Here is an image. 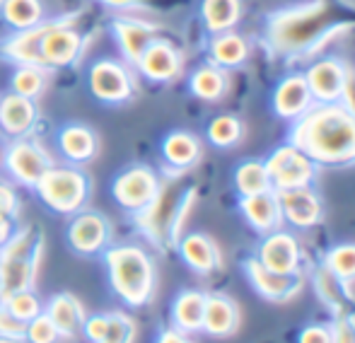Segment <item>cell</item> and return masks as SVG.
Listing matches in <instances>:
<instances>
[{"instance_id":"9c48e42d","label":"cell","mask_w":355,"mask_h":343,"mask_svg":"<svg viewBox=\"0 0 355 343\" xmlns=\"http://www.w3.org/2000/svg\"><path fill=\"white\" fill-rule=\"evenodd\" d=\"M80 15H63L56 17V22L49 27V32L42 39V66L49 71H66L73 68L83 58L87 37L75 27V19Z\"/></svg>"},{"instance_id":"603a6c76","label":"cell","mask_w":355,"mask_h":343,"mask_svg":"<svg viewBox=\"0 0 355 343\" xmlns=\"http://www.w3.org/2000/svg\"><path fill=\"white\" fill-rule=\"evenodd\" d=\"M53 22H56V17L44 19L37 27L12 32L10 37H5L0 42V58L12 63V66H42V39Z\"/></svg>"},{"instance_id":"277c9868","label":"cell","mask_w":355,"mask_h":343,"mask_svg":"<svg viewBox=\"0 0 355 343\" xmlns=\"http://www.w3.org/2000/svg\"><path fill=\"white\" fill-rule=\"evenodd\" d=\"M107 285L126 310H143L157 295V263L141 245H112L102 254Z\"/></svg>"},{"instance_id":"f546056e","label":"cell","mask_w":355,"mask_h":343,"mask_svg":"<svg viewBox=\"0 0 355 343\" xmlns=\"http://www.w3.org/2000/svg\"><path fill=\"white\" fill-rule=\"evenodd\" d=\"M247 58H249L247 37L237 34L234 29L211 34V39H208V61L211 63L225 68V71H232V68L242 66Z\"/></svg>"},{"instance_id":"3957f363","label":"cell","mask_w":355,"mask_h":343,"mask_svg":"<svg viewBox=\"0 0 355 343\" xmlns=\"http://www.w3.org/2000/svg\"><path fill=\"white\" fill-rule=\"evenodd\" d=\"M187 174H167L162 177L157 196L136 213L133 225L145 240L159 252L174 249L179 237L184 235V225L189 220L193 203H196V186L184 182Z\"/></svg>"},{"instance_id":"681fc988","label":"cell","mask_w":355,"mask_h":343,"mask_svg":"<svg viewBox=\"0 0 355 343\" xmlns=\"http://www.w3.org/2000/svg\"><path fill=\"white\" fill-rule=\"evenodd\" d=\"M0 343H24V341H17V339H0Z\"/></svg>"},{"instance_id":"2e32d148","label":"cell","mask_w":355,"mask_h":343,"mask_svg":"<svg viewBox=\"0 0 355 343\" xmlns=\"http://www.w3.org/2000/svg\"><path fill=\"white\" fill-rule=\"evenodd\" d=\"M109 34L119 49V56L126 63L136 66L141 53L155 37H159V27L131 12H116V17L109 22Z\"/></svg>"},{"instance_id":"7bdbcfd3","label":"cell","mask_w":355,"mask_h":343,"mask_svg":"<svg viewBox=\"0 0 355 343\" xmlns=\"http://www.w3.org/2000/svg\"><path fill=\"white\" fill-rule=\"evenodd\" d=\"M329 326H331L334 343H355V312L334 317Z\"/></svg>"},{"instance_id":"e0dca14e","label":"cell","mask_w":355,"mask_h":343,"mask_svg":"<svg viewBox=\"0 0 355 343\" xmlns=\"http://www.w3.org/2000/svg\"><path fill=\"white\" fill-rule=\"evenodd\" d=\"M348 73H351V68H348V63L341 61V58H336V56L314 58L307 71H304V80H307V85H309L314 104L341 102Z\"/></svg>"},{"instance_id":"ee69618b","label":"cell","mask_w":355,"mask_h":343,"mask_svg":"<svg viewBox=\"0 0 355 343\" xmlns=\"http://www.w3.org/2000/svg\"><path fill=\"white\" fill-rule=\"evenodd\" d=\"M24 329L27 324L19 322L8 307L0 302V339H17V341H24Z\"/></svg>"},{"instance_id":"7c38bea8","label":"cell","mask_w":355,"mask_h":343,"mask_svg":"<svg viewBox=\"0 0 355 343\" xmlns=\"http://www.w3.org/2000/svg\"><path fill=\"white\" fill-rule=\"evenodd\" d=\"M263 162H266L273 191L312 186L314 179H317V170H319L317 162L309 160V157L304 155L297 146H293V143H285V146L276 148Z\"/></svg>"},{"instance_id":"ffe728a7","label":"cell","mask_w":355,"mask_h":343,"mask_svg":"<svg viewBox=\"0 0 355 343\" xmlns=\"http://www.w3.org/2000/svg\"><path fill=\"white\" fill-rule=\"evenodd\" d=\"M174 249L179 252V258L191 268L196 276H213L225 266L223 252H220L218 242L206 232H189L182 235Z\"/></svg>"},{"instance_id":"d590c367","label":"cell","mask_w":355,"mask_h":343,"mask_svg":"<svg viewBox=\"0 0 355 343\" xmlns=\"http://www.w3.org/2000/svg\"><path fill=\"white\" fill-rule=\"evenodd\" d=\"M206 136H208V143L215 148H234L244 136V126L239 121V116L234 114H220L215 116L206 128Z\"/></svg>"},{"instance_id":"ba28073f","label":"cell","mask_w":355,"mask_h":343,"mask_svg":"<svg viewBox=\"0 0 355 343\" xmlns=\"http://www.w3.org/2000/svg\"><path fill=\"white\" fill-rule=\"evenodd\" d=\"M53 162V155L37 141L34 136L27 138H8L0 152V170L15 186L34 188L39 179L46 174Z\"/></svg>"},{"instance_id":"db71d44e","label":"cell","mask_w":355,"mask_h":343,"mask_svg":"<svg viewBox=\"0 0 355 343\" xmlns=\"http://www.w3.org/2000/svg\"><path fill=\"white\" fill-rule=\"evenodd\" d=\"M3 3H5V0H0V5H3Z\"/></svg>"},{"instance_id":"f6af8a7d","label":"cell","mask_w":355,"mask_h":343,"mask_svg":"<svg viewBox=\"0 0 355 343\" xmlns=\"http://www.w3.org/2000/svg\"><path fill=\"white\" fill-rule=\"evenodd\" d=\"M297 343H334L329 324H307L297 336Z\"/></svg>"},{"instance_id":"c3c4849f","label":"cell","mask_w":355,"mask_h":343,"mask_svg":"<svg viewBox=\"0 0 355 343\" xmlns=\"http://www.w3.org/2000/svg\"><path fill=\"white\" fill-rule=\"evenodd\" d=\"M17 220L15 218H8V216H0V247L3 245H8L10 242V237L17 232Z\"/></svg>"},{"instance_id":"5b68a950","label":"cell","mask_w":355,"mask_h":343,"mask_svg":"<svg viewBox=\"0 0 355 343\" xmlns=\"http://www.w3.org/2000/svg\"><path fill=\"white\" fill-rule=\"evenodd\" d=\"M44 258V235L34 225H19L8 245L0 247L3 297L17 290H34Z\"/></svg>"},{"instance_id":"7402d4cb","label":"cell","mask_w":355,"mask_h":343,"mask_svg":"<svg viewBox=\"0 0 355 343\" xmlns=\"http://www.w3.org/2000/svg\"><path fill=\"white\" fill-rule=\"evenodd\" d=\"M56 150L68 165L85 167L97 157L99 136L87 123H66L56 133Z\"/></svg>"},{"instance_id":"60d3db41","label":"cell","mask_w":355,"mask_h":343,"mask_svg":"<svg viewBox=\"0 0 355 343\" xmlns=\"http://www.w3.org/2000/svg\"><path fill=\"white\" fill-rule=\"evenodd\" d=\"M19 213H22V201H19L17 186L10 179H0V216L17 220Z\"/></svg>"},{"instance_id":"9a60e30c","label":"cell","mask_w":355,"mask_h":343,"mask_svg":"<svg viewBox=\"0 0 355 343\" xmlns=\"http://www.w3.org/2000/svg\"><path fill=\"white\" fill-rule=\"evenodd\" d=\"M261 266L271 268L276 273H302L304 268V252L300 245L297 235L290 230H273L261 237L259 249L254 254Z\"/></svg>"},{"instance_id":"1f68e13d","label":"cell","mask_w":355,"mask_h":343,"mask_svg":"<svg viewBox=\"0 0 355 343\" xmlns=\"http://www.w3.org/2000/svg\"><path fill=\"white\" fill-rule=\"evenodd\" d=\"M242 0H201V19L208 34L230 32L242 19Z\"/></svg>"},{"instance_id":"7a4b0ae2","label":"cell","mask_w":355,"mask_h":343,"mask_svg":"<svg viewBox=\"0 0 355 343\" xmlns=\"http://www.w3.org/2000/svg\"><path fill=\"white\" fill-rule=\"evenodd\" d=\"M290 141L319 167L355 165V114L341 102L314 104L293 121Z\"/></svg>"},{"instance_id":"cb8c5ba5","label":"cell","mask_w":355,"mask_h":343,"mask_svg":"<svg viewBox=\"0 0 355 343\" xmlns=\"http://www.w3.org/2000/svg\"><path fill=\"white\" fill-rule=\"evenodd\" d=\"M271 104L276 116L285 118V121H297L300 116H304L314 107V97L304 80V73H293V76L283 78L273 89Z\"/></svg>"},{"instance_id":"d4e9b609","label":"cell","mask_w":355,"mask_h":343,"mask_svg":"<svg viewBox=\"0 0 355 343\" xmlns=\"http://www.w3.org/2000/svg\"><path fill=\"white\" fill-rule=\"evenodd\" d=\"M242 326V310L225 292H208L206 312H203V334L213 339H230Z\"/></svg>"},{"instance_id":"ac0fdd59","label":"cell","mask_w":355,"mask_h":343,"mask_svg":"<svg viewBox=\"0 0 355 343\" xmlns=\"http://www.w3.org/2000/svg\"><path fill=\"white\" fill-rule=\"evenodd\" d=\"M278 193L283 222H288L295 230H312L324 220V203L322 196L312 186L283 188Z\"/></svg>"},{"instance_id":"8992f818","label":"cell","mask_w":355,"mask_h":343,"mask_svg":"<svg viewBox=\"0 0 355 343\" xmlns=\"http://www.w3.org/2000/svg\"><path fill=\"white\" fill-rule=\"evenodd\" d=\"M46 211L71 218L92 201V177L78 165H51L32 188Z\"/></svg>"},{"instance_id":"836d02e7","label":"cell","mask_w":355,"mask_h":343,"mask_svg":"<svg viewBox=\"0 0 355 343\" xmlns=\"http://www.w3.org/2000/svg\"><path fill=\"white\" fill-rule=\"evenodd\" d=\"M51 80V71L44 66H15L10 76V92L22 94L29 99H39L46 92V85Z\"/></svg>"},{"instance_id":"52a82bcc","label":"cell","mask_w":355,"mask_h":343,"mask_svg":"<svg viewBox=\"0 0 355 343\" xmlns=\"http://www.w3.org/2000/svg\"><path fill=\"white\" fill-rule=\"evenodd\" d=\"M87 89L99 104L121 107L138 94V73L123 58H97L87 68Z\"/></svg>"},{"instance_id":"6da1fadb","label":"cell","mask_w":355,"mask_h":343,"mask_svg":"<svg viewBox=\"0 0 355 343\" xmlns=\"http://www.w3.org/2000/svg\"><path fill=\"white\" fill-rule=\"evenodd\" d=\"M353 27L355 22L341 17L334 0H309L273 12L263 29V39L278 56L304 58L314 56L329 39Z\"/></svg>"},{"instance_id":"f5cc1de1","label":"cell","mask_w":355,"mask_h":343,"mask_svg":"<svg viewBox=\"0 0 355 343\" xmlns=\"http://www.w3.org/2000/svg\"><path fill=\"white\" fill-rule=\"evenodd\" d=\"M63 343H73V341H63Z\"/></svg>"},{"instance_id":"8fae6325","label":"cell","mask_w":355,"mask_h":343,"mask_svg":"<svg viewBox=\"0 0 355 343\" xmlns=\"http://www.w3.org/2000/svg\"><path fill=\"white\" fill-rule=\"evenodd\" d=\"M162 186V177L148 165H128L112 179V198L123 213H141Z\"/></svg>"},{"instance_id":"d6986e66","label":"cell","mask_w":355,"mask_h":343,"mask_svg":"<svg viewBox=\"0 0 355 343\" xmlns=\"http://www.w3.org/2000/svg\"><path fill=\"white\" fill-rule=\"evenodd\" d=\"M42 121L37 99L22 97V94L8 92L0 97V136L8 138H27L34 136Z\"/></svg>"},{"instance_id":"30bf717a","label":"cell","mask_w":355,"mask_h":343,"mask_svg":"<svg viewBox=\"0 0 355 343\" xmlns=\"http://www.w3.org/2000/svg\"><path fill=\"white\" fill-rule=\"evenodd\" d=\"M66 245L78 256H102L114 245V222L104 213L85 208V211L75 213L68 220Z\"/></svg>"},{"instance_id":"ab89813d","label":"cell","mask_w":355,"mask_h":343,"mask_svg":"<svg viewBox=\"0 0 355 343\" xmlns=\"http://www.w3.org/2000/svg\"><path fill=\"white\" fill-rule=\"evenodd\" d=\"M24 343H63V339H61V334H58L56 324L49 319L46 312H42V315L34 317L32 322H27Z\"/></svg>"},{"instance_id":"f907efd6","label":"cell","mask_w":355,"mask_h":343,"mask_svg":"<svg viewBox=\"0 0 355 343\" xmlns=\"http://www.w3.org/2000/svg\"><path fill=\"white\" fill-rule=\"evenodd\" d=\"M0 300H3V285H0Z\"/></svg>"},{"instance_id":"e575fe53","label":"cell","mask_w":355,"mask_h":343,"mask_svg":"<svg viewBox=\"0 0 355 343\" xmlns=\"http://www.w3.org/2000/svg\"><path fill=\"white\" fill-rule=\"evenodd\" d=\"M234 188L239 196H254V193L271 191V177H268L263 160H244L234 170Z\"/></svg>"},{"instance_id":"4316f807","label":"cell","mask_w":355,"mask_h":343,"mask_svg":"<svg viewBox=\"0 0 355 343\" xmlns=\"http://www.w3.org/2000/svg\"><path fill=\"white\" fill-rule=\"evenodd\" d=\"M239 213L259 235H268V232L283 227L281 203H278V193L273 188L263 193H254V196H239Z\"/></svg>"},{"instance_id":"f1b7e54d","label":"cell","mask_w":355,"mask_h":343,"mask_svg":"<svg viewBox=\"0 0 355 343\" xmlns=\"http://www.w3.org/2000/svg\"><path fill=\"white\" fill-rule=\"evenodd\" d=\"M206 297L208 292L201 288H187L177 292L169 307V326L193 336L201 334L203 329V312H206Z\"/></svg>"},{"instance_id":"d6a6232c","label":"cell","mask_w":355,"mask_h":343,"mask_svg":"<svg viewBox=\"0 0 355 343\" xmlns=\"http://www.w3.org/2000/svg\"><path fill=\"white\" fill-rule=\"evenodd\" d=\"M0 19L8 24L12 32L37 27L44 19V3L42 0H5L0 5Z\"/></svg>"},{"instance_id":"816d5d0a","label":"cell","mask_w":355,"mask_h":343,"mask_svg":"<svg viewBox=\"0 0 355 343\" xmlns=\"http://www.w3.org/2000/svg\"><path fill=\"white\" fill-rule=\"evenodd\" d=\"M0 152H3V141H0Z\"/></svg>"},{"instance_id":"484cf974","label":"cell","mask_w":355,"mask_h":343,"mask_svg":"<svg viewBox=\"0 0 355 343\" xmlns=\"http://www.w3.org/2000/svg\"><path fill=\"white\" fill-rule=\"evenodd\" d=\"M312 285L317 292V300L331 312L334 317L348 315L355 312V292L353 285L346 281H341L338 276H334L324 263H319L312 273Z\"/></svg>"},{"instance_id":"74e56055","label":"cell","mask_w":355,"mask_h":343,"mask_svg":"<svg viewBox=\"0 0 355 343\" xmlns=\"http://www.w3.org/2000/svg\"><path fill=\"white\" fill-rule=\"evenodd\" d=\"M138 341V319L131 312L112 310L109 312L107 334L99 343H136Z\"/></svg>"},{"instance_id":"4dcf8cb0","label":"cell","mask_w":355,"mask_h":343,"mask_svg":"<svg viewBox=\"0 0 355 343\" xmlns=\"http://www.w3.org/2000/svg\"><path fill=\"white\" fill-rule=\"evenodd\" d=\"M230 89V76L215 63H203L189 76V92L203 102H220Z\"/></svg>"},{"instance_id":"8d00e7d4","label":"cell","mask_w":355,"mask_h":343,"mask_svg":"<svg viewBox=\"0 0 355 343\" xmlns=\"http://www.w3.org/2000/svg\"><path fill=\"white\" fill-rule=\"evenodd\" d=\"M322 263L338 276L346 283H355V242H343V245H336L324 254Z\"/></svg>"},{"instance_id":"4fadbf2b","label":"cell","mask_w":355,"mask_h":343,"mask_svg":"<svg viewBox=\"0 0 355 343\" xmlns=\"http://www.w3.org/2000/svg\"><path fill=\"white\" fill-rule=\"evenodd\" d=\"M242 268L249 285L257 290V295L268 302H276V305H285V302L295 300L304 288L302 273H276L271 268L261 266L254 256H249L242 263Z\"/></svg>"},{"instance_id":"f35d334b","label":"cell","mask_w":355,"mask_h":343,"mask_svg":"<svg viewBox=\"0 0 355 343\" xmlns=\"http://www.w3.org/2000/svg\"><path fill=\"white\" fill-rule=\"evenodd\" d=\"M0 302H3V305L8 307V310L12 312L19 322H24V324L32 322L34 317H39L44 312V302H42V297H39L37 288H34V290L10 292V295H5Z\"/></svg>"},{"instance_id":"83f0119b","label":"cell","mask_w":355,"mask_h":343,"mask_svg":"<svg viewBox=\"0 0 355 343\" xmlns=\"http://www.w3.org/2000/svg\"><path fill=\"white\" fill-rule=\"evenodd\" d=\"M44 312L49 315V319L56 324L58 334L63 341H75L83 331L85 324V305L80 302V297H75L73 292H56L44 302Z\"/></svg>"},{"instance_id":"bcb514c9","label":"cell","mask_w":355,"mask_h":343,"mask_svg":"<svg viewBox=\"0 0 355 343\" xmlns=\"http://www.w3.org/2000/svg\"><path fill=\"white\" fill-rule=\"evenodd\" d=\"M97 3L107 10H114V12H133L138 8H145L148 0H97Z\"/></svg>"},{"instance_id":"7dc6e473","label":"cell","mask_w":355,"mask_h":343,"mask_svg":"<svg viewBox=\"0 0 355 343\" xmlns=\"http://www.w3.org/2000/svg\"><path fill=\"white\" fill-rule=\"evenodd\" d=\"M155 343H193V341H191V336L184 334V331L174 329V326H164V329L157 331Z\"/></svg>"},{"instance_id":"b9f144b4","label":"cell","mask_w":355,"mask_h":343,"mask_svg":"<svg viewBox=\"0 0 355 343\" xmlns=\"http://www.w3.org/2000/svg\"><path fill=\"white\" fill-rule=\"evenodd\" d=\"M107 324H109V312H97V315H89L85 317V324H83V339L87 343H99L107 334Z\"/></svg>"},{"instance_id":"44dd1931","label":"cell","mask_w":355,"mask_h":343,"mask_svg":"<svg viewBox=\"0 0 355 343\" xmlns=\"http://www.w3.org/2000/svg\"><path fill=\"white\" fill-rule=\"evenodd\" d=\"M159 155L164 174H189L203 157L201 138L189 131H172L159 143Z\"/></svg>"},{"instance_id":"5bb4252c","label":"cell","mask_w":355,"mask_h":343,"mask_svg":"<svg viewBox=\"0 0 355 343\" xmlns=\"http://www.w3.org/2000/svg\"><path fill=\"white\" fill-rule=\"evenodd\" d=\"M133 68L143 80L155 82V85H167L184 73V56L169 39L155 37Z\"/></svg>"}]
</instances>
